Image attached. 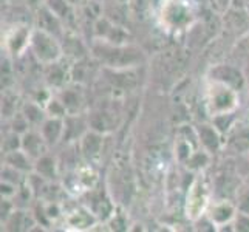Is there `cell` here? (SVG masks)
<instances>
[{
    "mask_svg": "<svg viewBox=\"0 0 249 232\" xmlns=\"http://www.w3.org/2000/svg\"><path fill=\"white\" fill-rule=\"evenodd\" d=\"M30 47L33 50L34 56L37 57V61L47 65L57 62L59 57L62 54V48L59 45V42L56 40V37L53 34H50L40 28L31 33Z\"/></svg>",
    "mask_w": 249,
    "mask_h": 232,
    "instance_id": "6da1fadb",
    "label": "cell"
},
{
    "mask_svg": "<svg viewBox=\"0 0 249 232\" xmlns=\"http://www.w3.org/2000/svg\"><path fill=\"white\" fill-rule=\"evenodd\" d=\"M211 106H212V111H217L218 115L228 113L231 108L235 107L234 89H231V87H228V85L218 82V90H213L212 91Z\"/></svg>",
    "mask_w": 249,
    "mask_h": 232,
    "instance_id": "7a4b0ae2",
    "label": "cell"
},
{
    "mask_svg": "<svg viewBox=\"0 0 249 232\" xmlns=\"http://www.w3.org/2000/svg\"><path fill=\"white\" fill-rule=\"evenodd\" d=\"M47 141L42 136V133H34V132H27L22 136V149L27 152L31 158L37 160L42 155H45L47 149Z\"/></svg>",
    "mask_w": 249,
    "mask_h": 232,
    "instance_id": "3957f363",
    "label": "cell"
},
{
    "mask_svg": "<svg viewBox=\"0 0 249 232\" xmlns=\"http://www.w3.org/2000/svg\"><path fill=\"white\" fill-rule=\"evenodd\" d=\"M212 74H213L212 79L225 84L231 89H240L243 85V76L234 67H226V65L217 67L215 70L212 71Z\"/></svg>",
    "mask_w": 249,
    "mask_h": 232,
    "instance_id": "277c9868",
    "label": "cell"
},
{
    "mask_svg": "<svg viewBox=\"0 0 249 232\" xmlns=\"http://www.w3.org/2000/svg\"><path fill=\"white\" fill-rule=\"evenodd\" d=\"M65 132V121H62L61 118H53L45 119L42 123L40 133L45 138L47 144H56L57 140H61Z\"/></svg>",
    "mask_w": 249,
    "mask_h": 232,
    "instance_id": "5b68a950",
    "label": "cell"
},
{
    "mask_svg": "<svg viewBox=\"0 0 249 232\" xmlns=\"http://www.w3.org/2000/svg\"><path fill=\"white\" fill-rule=\"evenodd\" d=\"M39 28L44 30L50 34H53V36H56L57 33H61V17H59L51 8H42V10H39Z\"/></svg>",
    "mask_w": 249,
    "mask_h": 232,
    "instance_id": "8992f818",
    "label": "cell"
},
{
    "mask_svg": "<svg viewBox=\"0 0 249 232\" xmlns=\"http://www.w3.org/2000/svg\"><path fill=\"white\" fill-rule=\"evenodd\" d=\"M235 215V208L229 201H220L217 204H213L209 211V217L212 225H225L229 220H232Z\"/></svg>",
    "mask_w": 249,
    "mask_h": 232,
    "instance_id": "52a82bcc",
    "label": "cell"
},
{
    "mask_svg": "<svg viewBox=\"0 0 249 232\" xmlns=\"http://www.w3.org/2000/svg\"><path fill=\"white\" fill-rule=\"evenodd\" d=\"M5 161L8 166H11L17 170H30L33 167L31 157L22 147L17 150H13V152H8L5 157Z\"/></svg>",
    "mask_w": 249,
    "mask_h": 232,
    "instance_id": "ba28073f",
    "label": "cell"
},
{
    "mask_svg": "<svg viewBox=\"0 0 249 232\" xmlns=\"http://www.w3.org/2000/svg\"><path fill=\"white\" fill-rule=\"evenodd\" d=\"M228 145L237 153L246 152L249 149V130L248 128L240 125L238 130L231 135V140H229Z\"/></svg>",
    "mask_w": 249,
    "mask_h": 232,
    "instance_id": "9c48e42d",
    "label": "cell"
},
{
    "mask_svg": "<svg viewBox=\"0 0 249 232\" xmlns=\"http://www.w3.org/2000/svg\"><path fill=\"white\" fill-rule=\"evenodd\" d=\"M102 147V138L98 133H87L82 138V152L89 158L98 157Z\"/></svg>",
    "mask_w": 249,
    "mask_h": 232,
    "instance_id": "30bf717a",
    "label": "cell"
},
{
    "mask_svg": "<svg viewBox=\"0 0 249 232\" xmlns=\"http://www.w3.org/2000/svg\"><path fill=\"white\" fill-rule=\"evenodd\" d=\"M30 37H31V34L27 33V30L17 28L11 36L8 37V40H6L8 47H10V50L13 51V53H19V51H22L30 44Z\"/></svg>",
    "mask_w": 249,
    "mask_h": 232,
    "instance_id": "8fae6325",
    "label": "cell"
},
{
    "mask_svg": "<svg viewBox=\"0 0 249 232\" xmlns=\"http://www.w3.org/2000/svg\"><path fill=\"white\" fill-rule=\"evenodd\" d=\"M36 169L37 175L42 177V178H54L56 177V161L51 158V157H47V155H42L40 158L36 160Z\"/></svg>",
    "mask_w": 249,
    "mask_h": 232,
    "instance_id": "7c38bea8",
    "label": "cell"
},
{
    "mask_svg": "<svg viewBox=\"0 0 249 232\" xmlns=\"http://www.w3.org/2000/svg\"><path fill=\"white\" fill-rule=\"evenodd\" d=\"M200 141L203 143V145L208 150L213 152L218 147V136H217V130L213 127L209 125H201L200 128Z\"/></svg>",
    "mask_w": 249,
    "mask_h": 232,
    "instance_id": "4fadbf2b",
    "label": "cell"
},
{
    "mask_svg": "<svg viewBox=\"0 0 249 232\" xmlns=\"http://www.w3.org/2000/svg\"><path fill=\"white\" fill-rule=\"evenodd\" d=\"M62 104L65 107L67 111H70V113L73 115L76 110L79 108V104H81V96L78 94V91L76 90H67L64 91V96H62Z\"/></svg>",
    "mask_w": 249,
    "mask_h": 232,
    "instance_id": "5bb4252c",
    "label": "cell"
},
{
    "mask_svg": "<svg viewBox=\"0 0 249 232\" xmlns=\"http://www.w3.org/2000/svg\"><path fill=\"white\" fill-rule=\"evenodd\" d=\"M23 116L28 119L30 124H42L45 121V115L44 111L40 110L39 106L36 104H28L23 110Z\"/></svg>",
    "mask_w": 249,
    "mask_h": 232,
    "instance_id": "9a60e30c",
    "label": "cell"
},
{
    "mask_svg": "<svg viewBox=\"0 0 249 232\" xmlns=\"http://www.w3.org/2000/svg\"><path fill=\"white\" fill-rule=\"evenodd\" d=\"M237 209L249 215V189H245L238 194V204H237Z\"/></svg>",
    "mask_w": 249,
    "mask_h": 232,
    "instance_id": "2e32d148",
    "label": "cell"
},
{
    "mask_svg": "<svg viewBox=\"0 0 249 232\" xmlns=\"http://www.w3.org/2000/svg\"><path fill=\"white\" fill-rule=\"evenodd\" d=\"M25 2H28V5H42V0H25Z\"/></svg>",
    "mask_w": 249,
    "mask_h": 232,
    "instance_id": "e0dca14e",
    "label": "cell"
},
{
    "mask_svg": "<svg viewBox=\"0 0 249 232\" xmlns=\"http://www.w3.org/2000/svg\"><path fill=\"white\" fill-rule=\"evenodd\" d=\"M212 2H213V3H217V5H225V3L228 5L229 0H212Z\"/></svg>",
    "mask_w": 249,
    "mask_h": 232,
    "instance_id": "ac0fdd59",
    "label": "cell"
},
{
    "mask_svg": "<svg viewBox=\"0 0 249 232\" xmlns=\"http://www.w3.org/2000/svg\"><path fill=\"white\" fill-rule=\"evenodd\" d=\"M248 169H249V167H248ZM248 175H249V174H248Z\"/></svg>",
    "mask_w": 249,
    "mask_h": 232,
    "instance_id": "d6986e66",
    "label": "cell"
}]
</instances>
